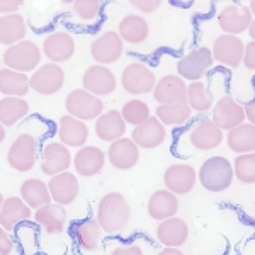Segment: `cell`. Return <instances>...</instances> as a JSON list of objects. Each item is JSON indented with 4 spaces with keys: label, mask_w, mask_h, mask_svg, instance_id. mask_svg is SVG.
Segmentation results:
<instances>
[{
    "label": "cell",
    "mask_w": 255,
    "mask_h": 255,
    "mask_svg": "<svg viewBox=\"0 0 255 255\" xmlns=\"http://www.w3.org/2000/svg\"><path fill=\"white\" fill-rule=\"evenodd\" d=\"M63 84L65 70L61 65L56 63L39 65V68L32 72V77H29V87L41 96H53L60 92Z\"/></svg>",
    "instance_id": "8"
},
{
    "label": "cell",
    "mask_w": 255,
    "mask_h": 255,
    "mask_svg": "<svg viewBox=\"0 0 255 255\" xmlns=\"http://www.w3.org/2000/svg\"><path fill=\"white\" fill-rule=\"evenodd\" d=\"M24 5L22 0H0V14L10 15L19 14V9Z\"/></svg>",
    "instance_id": "42"
},
{
    "label": "cell",
    "mask_w": 255,
    "mask_h": 255,
    "mask_svg": "<svg viewBox=\"0 0 255 255\" xmlns=\"http://www.w3.org/2000/svg\"><path fill=\"white\" fill-rule=\"evenodd\" d=\"M3 201H5V199H3L2 192H0V211H2V206H3Z\"/></svg>",
    "instance_id": "51"
},
{
    "label": "cell",
    "mask_w": 255,
    "mask_h": 255,
    "mask_svg": "<svg viewBox=\"0 0 255 255\" xmlns=\"http://www.w3.org/2000/svg\"><path fill=\"white\" fill-rule=\"evenodd\" d=\"M245 111L235 99L221 97L211 109V121L221 131H230L245 123Z\"/></svg>",
    "instance_id": "15"
},
{
    "label": "cell",
    "mask_w": 255,
    "mask_h": 255,
    "mask_svg": "<svg viewBox=\"0 0 255 255\" xmlns=\"http://www.w3.org/2000/svg\"><path fill=\"white\" fill-rule=\"evenodd\" d=\"M252 20L254 15L249 5H242V3H230L218 14V24H220L223 34H242V32L249 31Z\"/></svg>",
    "instance_id": "13"
},
{
    "label": "cell",
    "mask_w": 255,
    "mask_h": 255,
    "mask_svg": "<svg viewBox=\"0 0 255 255\" xmlns=\"http://www.w3.org/2000/svg\"><path fill=\"white\" fill-rule=\"evenodd\" d=\"M244 111H245V118L249 119V123L255 126V97L244 106Z\"/></svg>",
    "instance_id": "46"
},
{
    "label": "cell",
    "mask_w": 255,
    "mask_h": 255,
    "mask_svg": "<svg viewBox=\"0 0 255 255\" xmlns=\"http://www.w3.org/2000/svg\"><path fill=\"white\" fill-rule=\"evenodd\" d=\"M82 85L87 92L94 94L97 97L111 96L116 90L118 80L113 70H109L104 65H92L82 75Z\"/></svg>",
    "instance_id": "12"
},
{
    "label": "cell",
    "mask_w": 255,
    "mask_h": 255,
    "mask_svg": "<svg viewBox=\"0 0 255 255\" xmlns=\"http://www.w3.org/2000/svg\"><path fill=\"white\" fill-rule=\"evenodd\" d=\"M111 255H145L138 245H119L111 250Z\"/></svg>",
    "instance_id": "44"
},
{
    "label": "cell",
    "mask_w": 255,
    "mask_h": 255,
    "mask_svg": "<svg viewBox=\"0 0 255 255\" xmlns=\"http://www.w3.org/2000/svg\"><path fill=\"white\" fill-rule=\"evenodd\" d=\"M41 56L43 51L36 43L32 41H20V43L9 46L3 51L2 61L5 65V68L15 70L20 73H27V72H36L39 68L41 63Z\"/></svg>",
    "instance_id": "3"
},
{
    "label": "cell",
    "mask_w": 255,
    "mask_h": 255,
    "mask_svg": "<svg viewBox=\"0 0 255 255\" xmlns=\"http://www.w3.org/2000/svg\"><path fill=\"white\" fill-rule=\"evenodd\" d=\"M67 209L56 203H49L46 206L34 211V221L38 223L46 235H60L67 225Z\"/></svg>",
    "instance_id": "25"
},
{
    "label": "cell",
    "mask_w": 255,
    "mask_h": 255,
    "mask_svg": "<svg viewBox=\"0 0 255 255\" xmlns=\"http://www.w3.org/2000/svg\"><path fill=\"white\" fill-rule=\"evenodd\" d=\"M197 172L189 163H174L163 174V184L167 191L174 192L175 196L189 194L196 187Z\"/></svg>",
    "instance_id": "17"
},
{
    "label": "cell",
    "mask_w": 255,
    "mask_h": 255,
    "mask_svg": "<svg viewBox=\"0 0 255 255\" xmlns=\"http://www.w3.org/2000/svg\"><path fill=\"white\" fill-rule=\"evenodd\" d=\"M226 143L232 151L237 155L255 153V126L250 123L233 128L226 133Z\"/></svg>",
    "instance_id": "32"
},
{
    "label": "cell",
    "mask_w": 255,
    "mask_h": 255,
    "mask_svg": "<svg viewBox=\"0 0 255 255\" xmlns=\"http://www.w3.org/2000/svg\"><path fill=\"white\" fill-rule=\"evenodd\" d=\"M249 9H250V12H252V15H255V0H252V2H250Z\"/></svg>",
    "instance_id": "50"
},
{
    "label": "cell",
    "mask_w": 255,
    "mask_h": 255,
    "mask_svg": "<svg viewBox=\"0 0 255 255\" xmlns=\"http://www.w3.org/2000/svg\"><path fill=\"white\" fill-rule=\"evenodd\" d=\"M249 34H250V38H252V41H255V17H254L252 24H250V27H249Z\"/></svg>",
    "instance_id": "48"
},
{
    "label": "cell",
    "mask_w": 255,
    "mask_h": 255,
    "mask_svg": "<svg viewBox=\"0 0 255 255\" xmlns=\"http://www.w3.org/2000/svg\"><path fill=\"white\" fill-rule=\"evenodd\" d=\"M108 155L99 146H82L73 157L75 172L82 177H94L104 168Z\"/></svg>",
    "instance_id": "23"
},
{
    "label": "cell",
    "mask_w": 255,
    "mask_h": 255,
    "mask_svg": "<svg viewBox=\"0 0 255 255\" xmlns=\"http://www.w3.org/2000/svg\"><path fill=\"white\" fill-rule=\"evenodd\" d=\"M211 53H213V60L218 61V63L230 68H237L244 63L245 44L238 36L221 34L220 38L215 39Z\"/></svg>",
    "instance_id": "11"
},
{
    "label": "cell",
    "mask_w": 255,
    "mask_h": 255,
    "mask_svg": "<svg viewBox=\"0 0 255 255\" xmlns=\"http://www.w3.org/2000/svg\"><path fill=\"white\" fill-rule=\"evenodd\" d=\"M49 194H51L53 203L60 204V206H68L73 204V201L79 197L80 192V184L79 177L73 172H61L58 175H53L48 182Z\"/></svg>",
    "instance_id": "16"
},
{
    "label": "cell",
    "mask_w": 255,
    "mask_h": 255,
    "mask_svg": "<svg viewBox=\"0 0 255 255\" xmlns=\"http://www.w3.org/2000/svg\"><path fill=\"white\" fill-rule=\"evenodd\" d=\"M38 162V141L29 133H22L14 139L7 151V163L17 172H29Z\"/></svg>",
    "instance_id": "5"
},
{
    "label": "cell",
    "mask_w": 255,
    "mask_h": 255,
    "mask_svg": "<svg viewBox=\"0 0 255 255\" xmlns=\"http://www.w3.org/2000/svg\"><path fill=\"white\" fill-rule=\"evenodd\" d=\"M58 138H60V143H63V145L68 148L85 146V143H87V139H89L87 123L65 114V116L60 118Z\"/></svg>",
    "instance_id": "24"
},
{
    "label": "cell",
    "mask_w": 255,
    "mask_h": 255,
    "mask_svg": "<svg viewBox=\"0 0 255 255\" xmlns=\"http://www.w3.org/2000/svg\"><path fill=\"white\" fill-rule=\"evenodd\" d=\"M131 5L134 7L136 10H141L145 14H151L162 5L160 0H131Z\"/></svg>",
    "instance_id": "41"
},
{
    "label": "cell",
    "mask_w": 255,
    "mask_h": 255,
    "mask_svg": "<svg viewBox=\"0 0 255 255\" xmlns=\"http://www.w3.org/2000/svg\"><path fill=\"white\" fill-rule=\"evenodd\" d=\"M102 3L99 0H77L73 2V12L84 22H94L101 15Z\"/></svg>",
    "instance_id": "40"
},
{
    "label": "cell",
    "mask_w": 255,
    "mask_h": 255,
    "mask_svg": "<svg viewBox=\"0 0 255 255\" xmlns=\"http://www.w3.org/2000/svg\"><path fill=\"white\" fill-rule=\"evenodd\" d=\"M167 129L162 123L155 116H150L143 125H138L133 128L131 139L136 143L138 148H145V150H153L158 148L165 141Z\"/></svg>",
    "instance_id": "20"
},
{
    "label": "cell",
    "mask_w": 255,
    "mask_h": 255,
    "mask_svg": "<svg viewBox=\"0 0 255 255\" xmlns=\"http://www.w3.org/2000/svg\"><path fill=\"white\" fill-rule=\"evenodd\" d=\"M125 51V41L119 38L118 32L106 31L90 44V55L97 65H111L121 58Z\"/></svg>",
    "instance_id": "14"
},
{
    "label": "cell",
    "mask_w": 255,
    "mask_h": 255,
    "mask_svg": "<svg viewBox=\"0 0 255 255\" xmlns=\"http://www.w3.org/2000/svg\"><path fill=\"white\" fill-rule=\"evenodd\" d=\"M29 90V77L26 73L0 68V94L3 97H24Z\"/></svg>",
    "instance_id": "33"
},
{
    "label": "cell",
    "mask_w": 255,
    "mask_h": 255,
    "mask_svg": "<svg viewBox=\"0 0 255 255\" xmlns=\"http://www.w3.org/2000/svg\"><path fill=\"white\" fill-rule=\"evenodd\" d=\"M158 255H186L180 249H174V247H165L163 250H160Z\"/></svg>",
    "instance_id": "47"
},
{
    "label": "cell",
    "mask_w": 255,
    "mask_h": 255,
    "mask_svg": "<svg viewBox=\"0 0 255 255\" xmlns=\"http://www.w3.org/2000/svg\"><path fill=\"white\" fill-rule=\"evenodd\" d=\"M121 116L125 119L126 125L138 126L143 125L148 118H150V106L145 101H139V99H131L128 101L121 109Z\"/></svg>",
    "instance_id": "38"
},
{
    "label": "cell",
    "mask_w": 255,
    "mask_h": 255,
    "mask_svg": "<svg viewBox=\"0 0 255 255\" xmlns=\"http://www.w3.org/2000/svg\"><path fill=\"white\" fill-rule=\"evenodd\" d=\"M20 199L27 204L31 209H39L46 204L53 203L51 194H49L48 184L41 179H27L20 186Z\"/></svg>",
    "instance_id": "34"
},
{
    "label": "cell",
    "mask_w": 255,
    "mask_h": 255,
    "mask_svg": "<svg viewBox=\"0 0 255 255\" xmlns=\"http://www.w3.org/2000/svg\"><path fill=\"white\" fill-rule=\"evenodd\" d=\"M146 209L151 220L155 221L168 220V218H174L177 215V211H179V199H177L174 192L167 191V189H160V191H155L150 196Z\"/></svg>",
    "instance_id": "27"
},
{
    "label": "cell",
    "mask_w": 255,
    "mask_h": 255,
    "mask_svg": "<svg viewBox=\"0 0 255 255\" xmlns=\"http://www.w3.org/2000/svg\"><path fill=\"white\" fill-rule=\"evenodd\" d=\"M73 237L84 252H96L102 238V228L97 220H84L73 225Z\"/></svg>",
    "instance_id": "31"
},
{
    "label": "cell",
    "mask_w": 255,
    "mask_h": 255,
    "mask_svg": "<svg viewBox=\"0 0 255 255\" xmlns=\"http://www.w3.org/2000/svg\"><path fill=\"white\" fill-rule=\"evenodd\" d=\"M131 218V208L121 192H108L97 204V218L104 233H118L128 225Z\"/></svg>",
    "instance_id": "1"
},
{
    "label": "cell",
    "mask_w": 255,
    "mask_h": 255,
    "mask_svg": "<svg viewBox=\"0 0 255 255\" xmlns=\"http://www.w3.org/2000/svg\"><path fill=\"white\" fill-rule=\"evenodd\" d=\"M5 136H7V131H5V128H3L2 125H0V145H2V143L5 141Z\"/></svg>",
    "instance_id": "49"
},
{
    "label": "cell",
    "mask_w": 255,
    "mask_h": 255,
    "mask_svg": "<svg viewBox=\"0 0 255 255\" xmlns=\"http://www.w3.org/2000/svg\"><path fill=\"white\" fill-rule=\"evenodd\" d=\"M32 218V209L20 199L19 196L7 197L3 201L2 211H0V226L7 232H12L15 225L27 221Z\"/></svg>",
    "instance_id": "28"
},
{
    "label": "cell",
    "mask_w": 255,
    "mask_h": 255,
    "mask_svg": "<svg viewBox=\"0 0 255 255\" xmlns=\"http://www.w3.org/2000/svg\"><path fill=\"white\" fill-rule=\"evenodd\" d=\"M96 134L101 141L106 143H114L118 139L125 138L126 133V123L121 116V111L111 109L102 113L101 116L96 119Z\"/></svg>",
    "instance_id": "22"
},
{
    "label": "cell",
    "mask_w": 255,
    "mask_h": 255,
    "mask_svg": "<svg viewBox=\"0 0 255 255\" xmlns=\"http://www.w3.org/2000/svg\"><path fill=\"white\" fill-rule=\"evenodd\" d=\"M192 116V109L187 104H162L155 111V118L163 126H182Z\"/></svg>",
    "instance_id": "37"
},
{
    "label": "cell",
    "mask_w": 255,
    "mask_h": 255,
    "mask_svg": "<svg viewBox=\"0 0 255 255\" xmlns=\"http://www.w3.org/2000/svg\"><path fill=\"white\" fill-rule=\"evenodd\" d=\"M29 114V104L22 97L0 99V125L3 128L15 126Z\"/></svg>",
    "instance_id": "35"
},
{
    "label": "cell",
    "mask_w": 255,
    "mask_h": 255,
    "mask_svg": "<svg viewBox=\"0 0 255 255\" xmlns=\"http://www.w3.org/2000/svg\"><path fill=\"white\" fill-rule=\"evenodd\" d=\"M187 138L192 148L199 151H209L223 143V131L209 118H201L187 131Z\"/></svg>",
    "instance_id": "10"
},
{
    "label": "cell",
    "mask_w": 255,
    "mask_h": 255,
    "mask_svg": "<svg viewBox=\"0 0 255 255\" xmlns=\"http://www.w3.org/2000/svg\"><path fill=\"white\" fill-rule=\"evenodd\" d=\"M233 175L242 184H255V153L237 155L233 160Z\"/></svg>",
    "instance_id": "39"
},
{
    "label": "cell",
    "mask_w": 255,
    "mask_h": 255,
    "mask_svg": "<svg viewBox=\"0 0 255 255\" xmlns=\"http://www.w3.org/2000/svg\"><path fill=\"white\" fill-rule=\"evenodd\" d=\"M187 106L192 109V113L194 111L196 113H206V111L213 109V106H215L213 92L203 80L191 82L187 85Z\"/></svg>",
    "instance_id": "36"
},
{
    "label": "cell",
    "mask_w": 255,
    "mask_h": 255,
    "mask_svg": "<svg viewBox=\"0 0 255 255\" xmlns=\"http://www.w3.org/2000/svg\"><path fill=\"white\" fill-rule=\"evenodd\" d=\"M153 99L162 104H187V84L179 75H165L157 80Z\"/></svg>",
    "instance_id": "18"
},
{
    "label": "cell",
    "mask_w": 255,
    "mask_h": 255,
    "mask_svg": "<svg viewBox=\"0 0 255 255\" xmlns=\"http://www.w3.org/2000/svg\"><path fill=\"white\" fill-rule=\"evenodd\" d=\"M244 65L249 70H254L255 72V41H250L249 44H245Z\"/></svg>",
    "instance_id": "45"
},
{
    "label": "cell",
    "mask_w": 255,
    "mask_h": 255,
    "mask_svg": "<svg viewBox=\"0 0 255 255\" xmlns=\"http://www.w3.org/2000/svg\"><path fill=\"white\" fill-rule=\"evenodd\" d=\"M109 163L118 170H129L138 163L139 148L131 138H121L118 141L111 143L108 150Z\"/></svg>",
    "instance_id": "21"
},
{
    "label": "cell",
    "mask_w": 255,
    "mask_h": 255,
    "mask_svg": "<svg viewBox=\"0 0 255 255\" xmlns=\"http://www.w3.org/2000/svg\"><path fill=\"white\" fill-rule=\"evenodd\" d=\"M213 63H215V60H213L211 49L201 46L194 51L187 53L186 56H182L177 61V73L184 80L199 82L201 79H204V75L209 72Z\"/></svg>",
    "instance_id": "6"
},
{
    "label": "cell",
    "mask_w": 255,
    "mask_h": 255,
    "mask_svg": "<svg viewBox=\"0 0 255 255\" xmlns=\"http://www.w3.org/2000/svg\"><path fill=\"white\" fill-rule=\"evenodd\" d=\"M14 252V242L7 230L0 226V255H10Z\"/></svg>",
    "instance_id": "43"
},
{
    "label": "cell",
    "mask_w": 255,
    "mask_h": 255,
    "mask_svg": "<svg viewBox=\"0 0 255 255\" xmlns=\"http://www.w3.org/2000/svg\"><path fill=\"white\" fill-rule=\"evenodd\" d=\"M233 163L223 155L204 160L197 172L201 186L209 192H223L233 182Z\"/></svg>",
    "instance_id": "2"
},
{
    "label": "cell",
    "mask_w": 255,
    "mask_h": 255,
    "mask_svg": "<svg viewBox=\"0 0 255 255\" xmlns=\"http://www.w3.org/2000/svg\"><path fill=\"white\" fill-rule=\"evenodd\" d=\"M41 51L49 60V63H65L75 55V41L68 32L56 31L44 38Z\"/></svg>",
    "instance_id": "19"
},
{
    "label": "cell",
    "mask_w": 255,
    "mask_h": 255,
    "mask_svg": "<svg viewBox=\"0 0 255 255\" xmlns=\"http://www.w3.org/2000/svg\"><path fill=\"white\" fill-rule=\"evenodd\" d=\"M27 34L26 20L20 14L0 15V44L3 46H14L24 41Z\"/></svg>",
    "instance_id": "30"
},
{
    "label": "cell",
    "mask_w": 255,
    "mask_h": 255,
    "mask_svg": "<svg viewBox=\"0 0 255 255\" xmlns=\"http://www.w3.org/2000/svg\"><path fill=\"white\" fill-rule=\"evenodd\" d=\"M118 34L128 44H141L150 34V26L139 14H128L119 22Z\"/></svg>",
    "instance_id": "29"
},
{
    "label": "cell",
    "mask_w": 255,
    "mask_h": 255,
    "mask_svg": "<svg viewBox=\"0 0 255 255\" xmlns=\"http://www.w3.org/2000/svg\"><path fill=\"white\" fill-rule=\"evenodd\" d=\"M157 238L163 247H174L179 249L187 242L189 226L182 218H168L160 221L157 226Z\"/></svg>",
    "instance_id": "26"
},
{
    "label": "cell",
    "mask_w": 255,
    "mask_h": 255,
    "mask_svg": "<svg viewBox=\"0 0 255 255\" xmlns=\"http://www.w3.org/2000/svg\"><path fill=\"white\" fill-rule=\"evenodd\" d=\"M65 109L68 116L80 121H96L104 113V102L101 97L87 92L85 89H75L65 99Z\"/></svg>",
    "instance_id": "4"
},
{
    "label": "cell",
    "mask_w": 255,
    "mask_h": 255,
    "mask_svg": "<svg viewBox=\"0 0 255 255\" xmlns=\"http://www.w3.org/2000/svg\"><path fill=\"white\" fill-rule=\"evenodd\" d=\"M155 84H157L155 73L145 63H131L125 67L121 73L123 89L133 96H145L153 92Z\"/></svg>",
    "instance_id": "7"
},
{
    "label": "cell",
    "mask_w": 255,
    "mask_h": 255,
    "mask_svg": "<svg viewBox=\"0 0 255 255\" xmlns=\"http://www.w3.org/2000/svg\"><path fill=\"white\" fill-rule=\"evenodd\" d=\"M73 163L70 148L60 141H49L41 150L39 167L41 172L49 177L58 175L61 172H67Z\"/></svg>",
    "instance_id": "9"
}]
</instances>
